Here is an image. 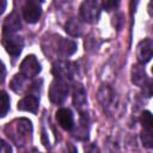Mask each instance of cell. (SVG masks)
Here are the masks:
<instances>
[{"instance_id":"cell-9","label":"cell","mask_w":153,"mask_h":153,"mask_svg":"<svg viewBox=\"0 0 153 153\" xmlns=\"http://www.w3.org/2000/svg\"><path fill=\"white\" fill-rule=\"evenodd\" d=\"M41 14H42V7H41V2L38 1L29 0L23 6V18L30 24L37 23L41 18Z\"/></svg>"},{"instance_id":"cell-5","label":"cell","mask_w":153,"mask_h":153,"mask_svg":"<svg viewBox=\"0 0 153 153\" xmlns=\"http://www.w3.org/2000/svg\"><path fill=\"white\" fill-rule=\"evenodd\" d=\"M69 93V85L67 81L54 79L49 87V99L54 104H62Z\"/></svg>"},{"instance_id":"cell-4","label":"cell","mask_w":153,"mask_h":153,"mask_svg":"<svg viewBox=\"0 0 153 153\" xmlns=\"http://www.w3.org/2000/svg\"><path fill=\"white\" fill-rule=\"evenodd\" d=\"M51 73L55 76V79L69 82L71 80L74 79L75 74L78 73V66L75 62H72V61L59 60L54 62Z\"/></svg>"},{"instance_id":"cell-15","label":"cell","mask_w":153,"mask_h":153,"mask_svg":"<svg viewBox=\"0 0 153 153\" xmlns=\"http://www.w3.org/2000/svg\"><path fill=\"white\" fill-rule=\"evenodd\" d=\"M18 110L20 111H27L36 114L39 108V100L36 94H27L24 98H22L17 104Z\"/></svg>"},{"instance_id":"cell-14","label":"cell","mask_w":153,"mask_h":153,"mask_svg":"<svg viewBox=\"0 0 153 153\" xmlns=\"http://www.w3.org/2000/svg\"><path fill=\"white\" fill-rule=\"evenodd\" d=\"M72 99L74 106L81 112L86 108V102H87V96H86V90L81 84H75L72 90Z\"/></svg>"},{"instance_id":"cell-7","label":"cell","mask_w":153,"mask_h":153,"mask_svg":"<svg viewBox=\"0 0 153 153\" xmlns=\"http://www.w3.org/2000/svg\"><path fill=\"white\" fill-rule=\"evenodd\" d=\"M41 72V63L38 62L37 57L35 55H27L20 63L19 67V74H22L26 79H33L37 76Z\"/></svg>"},{"instance_id":"cell-24","label":"cell","mask_w":153,"mask_h":153,"mask_svg":"<svg viewBox=\"0 0 153 153\" xmlns=\"http://www.w3.org/2000/svg\"><path fill=\"white\" fill-rule=\"evenodd\" d=\"M103 8H105L106 11H112L118 6V1H104L102 4Z\"/></svg>"},{"instance_id":"cell-18","label":"cell","mask_w":153,"mask_h":153,"mask_svg":"<svg viewBox=\"0 0 153 153\" xmlns=\"http://www.w3.org/2000/svg\"><path fill=\"white\" fill-rule=\"evenodd\" d=\"M27 81H29V79H26V78H24L22 74H16L13 78H12V80H11V82H10V87L16 92V93H22L23 91H25V90H29V84H27Z\"/></svg>"},{"instance_id":"cell-26","label":"cell","mask_w":153,"mask_h":153,"mask_svg":"<svg viewBox=\"0 0 153 153\" xmlns=\"http://www.w3.org/2000/svg\"><path fill=\"white\" fill-rule=\"evenodd\" d=\"M5 76H6V69H5L4 63L0 61V84H2V82H4Z\"/></svg>"},{"instance_id":"cell-21","label":"cell","mask_w":153,"mask_h":153,"mask_svg":"<svg viewBox=\"0 0 153 153\" xmlns=\"http://www.w3.org/2000/svg\"><path fill=\"white\" fill-rule=\"evenodd\" d=\"M141 126L143 129H152L153 128V118H152V114L149 111H143L141 114Z\"/></svg>"},{"instance_id":"cell-17","label":"cell","mask_w":153,"mask_h":153,"mask_svg":"<svg viewBox=\"0 0 153 153\" xmlns=\"http://www.w3.org/2000/svg\"><path fill=\"white\" fill-rule=\"evenodd\" d=\"M65 31L72 36V37H79L81 36L82 31H84V24L81 22V19L79 18H71L67 20V23L65 24Z\"/></svg>"},{"instance_id":"cell-19","label":"cell","mask_w":153,"mask_h":153,"mask_svg":"<svg viewBox=\"0 0 153 153\" xmlns=\"http://www.w3.org/2000/svg\"><path fill=\"white\" fill-rule=\"evenodd\" d=\"M10 110V97L7 92L0 91V118L5 117Z\"/></svg>"},{"instance_id":"cell-8","label":"cell","mask_w":153,"mask_h":153,"mask_svg":"<svg viewBox=\"0 0 153 153\" xmlns=\"http://www.w3.org/2000/svg\"><path fill=\"white\" fill-rule=\"evenodd\" d=\"M2 44H4L5 50L12 57H17L20 55L24 48V39L17 35H6L2 38Z\"/></svg>"},{"instance_id":"cell-25","label":"cell","mask_w":153,"mask_h":153,"mask_svg":"<svg viewBox=\"0 0 153 153\" xmlns=\"http://www.w3.org/2000/svg\"><path fill=\"white\" fill-rule=\"evenodd\" d=\"M84 152L85 153H99V149L94 143H87L84 147Z\"/></svg>"},{"instance_id":"cell-16","label":"cell","mask_w":153,"mask_h":153,"mask_svg":"<svg viewBox=\"0 0 153 153\" xmlns=\"http://www.w3.org/2000/svg\"><path fill=\"white\" fill-rule=\"evenodd\" d=\"M148 80H149V78L146 74L143 66L140 63L134 65L131 68V82L139 87H142Z\"/></svg>"},{"instance_id":"cell-12","label":"cell","mask_w":153,"mask_h":153,"mask_svg":"<svg viewBox=\"0 0 153 153\" xmlns=\"http://www.w3.org/2000/svg\"><path fill=\"white\" fill-rule=\"evenodd\" d=\"M20 27H22V18H20L18 12L13 11L4 20V24H2L4 36H6V35H14V32L18 31Z\"/></svg>"},{"instance_id":"cell-27","label":"cell","mask_w":153,"mask_h":153,"mask_svg":"<svg viewBox=\"0 0 153 153\" xmlns=\"http://www.w3.org/2000/svg\"><path fill=\"white\" fill-rule=\"evenodd\" d=\"M66 149H67V151H66V153H76V149H75L72 145H69V143L66 146Z\"/></svg>"},{"instance_id":"cell-23","label":"cell","mask_w":153,"mask_h":153,"mask_svg":"<svg viewBox=\"0 0 153 153\" xmlns=\"http://www.w3.org/2000/svg\"><path fill=\"white\" fill-rule=\"evenodd\" d=\"M0 153H12V147L5 140H0Z\"/></svg>"},{"instance_id":"cell-3","label":"cell","mask_w":153,"mask_h":153,"mask_svg":"<svg viewBox=\"0 0 153 153\" xmlns=\"http://www.w3.org/2000/svg\"><path fill=\"white\" fill-rule=\"evenodd\" d=\"M48 53L50 54L51 51L60 56V57H67L73 55L76 51V43L69 38H63L60 36H54V38H48Z\"/></svg>"},{"instance_id":"cell-10","label":"cell","mask_w":153,"mask_h":153,"mask_svg":"<svg viewBox=\"0 0 153 153\" xmlns=\"http://www.w3.org/2000/svg\"><path fill=\"white\" fill-rule=\"evenodd\" d=\"M152 54H153V42L151 38H145L142 39L139 44H137V49H136V57L140 65H145L151 59H152Z\"/></svg>"},{"instance_id":"cell-22","label":"cell","mask_w":153,"mask_h":153,"mask_svg":"<svg viewBox=\"0 0 153 153\" xmlns=\"http://www.w3.org/2000/svg\"><path fill=\"white\" fill-rule=\"evenodd\" d=\"M142 93H143V96L145 97H147V98H149L151 96H152V80L149 79L142 87Z\"/></svg>"},{"instance_id":"cell-1","label":"cell","mask_w":153,"mask_h":153,"mask_svg":"<svg viewBox=\"0 0 153 153\" xmlns=\"http://www.w3.org/2000/svg\"><path fill=\"white\" fill-rule=\"evenodd\" d=\"M6 135L17 145L24 146L31 140L32 123L27 118H17L5 127Z\"/></svg>"},{"instance_id":"cell-13","label":"cell","mask_w":153,"mask_h":153,"mask_svg":"<svg viewBox=\"0 0 153 153\" xmlns=\"http://www.w3.org/2000/svg\"><path fill=\"white\" fill-rule=\"evenodd\" d=\"M56 121L59 126L65 130H72L74 128V116L71 109L61 108L56 111Z\"/></svg>"},{"instance_id":"cell-2","label":"cell","mask_w":153,"mask_h":153,"mask_svg":"<svg viewBox=\"0 0 153 153\" xmlns=\"http://www.w3.org/2000/svg\"><path fill=\"white\" fill-rule=\"evenodd\" d=\"M97 99L108 116H115L120 108V97L110 85H102L97 92Z\"/></svg>"},{"instance_id":"cell-6","label":"cell","mask_w":153,"mask_h":153,"mask_svg":"<svg viewBox=\"0 0 153 153\" xmlns=\"http://www.w3.org/2000/svg\"><path fill=\"white\" fill-rule=\"evenodd\" d=\"M100 16V5L96 0H86L80 5V18L90 24L96 23Z\"/></svg>"},{"instance_id":"cell-20","label":"cell","mask_w":153,"mask_h":153,"mask_svg":"<svg viewBox=\"0 0 153 153\" xmlns=\"http://www.w3.org/2000/svg\"><path fill=\"white\" fill-rule=\"evenodd\" d=\"M141 142L146 148H152L153 147V135H152V129H143L141 131Z\"/></svg>"},{"instance_id":"cell-28","label":"cell","mask_w":153,"mask_h":153,"mask_svg":"<svg viewBox=\"0 0 153 153\" xmlns=\"http://www.w3.org/2000/svg\"><path fill=\"white\" fill-rule=\"evenodd\" d=\"M6 6H7V2H6L5 0H0V14H1V13H4V11H5Z\"/></svg>"},{"instance_id":"cell-11","label":"cell","mask_w":153,"mask_h":153,"mask_svg":"<svg viewBox=\"0 0 153 153\" xmlns=\"http://www.w3.org/2000/svg\"><path fill=\"white\" fill-rule=\"evenodd\" d=\"M72 135L78 139V140H87L88 139V130H90V118L88 115L85 111L80 112V118H79V123L78 126L72 129Z\"/></svg>"}]
</instances>
